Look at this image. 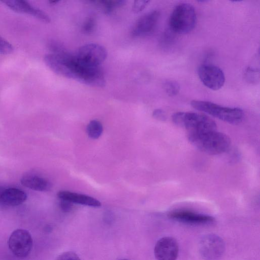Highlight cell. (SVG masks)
I'll return each instance as SVG.
<instances>
[{
  "instance_id": "9a60e30c",
  "label": "cell",
  "mask_w": 260,
  "mask_h": 260,
  "mask_svg": "<svg viewBox=\"0 0 260 260\" xmlns=\"http://www.w3.org/2000/svg\"><path fill=\"white\" fill-rule=\"evenodd\" d=\"M26 199L25 192L18 188H5L1 197L0 205L15 207L22 204Z\"/></svg>"
},
{
  "instance_id": "e0dca14e",
  "label": "cell",
  "mask_w": 260,
  "mask_h": 260,
  "mask_svg": "<svg viewBox=\"0 0 260 260\" xmlns=\"http://www.w3.org/2000/svg\"><path fill=\"white\" fill-rule=\"evenodd\" d=\"M86 130L90 138L96 139L101 136L103 127L101 122L97 120H92L88 123Z\"/></svg>"
},
{
  "instance_id": "2e32d148",
  "label": "cell",
  "mask_w": 260,
  "mask_h": 260,
  "mask_svg": "<svg viewBox=\"0 0 260 260\" xmlns=\"http://www.w3.org/2000/svg\"><path fill=\"white\" fill-rule=\"evenodd\" d=\"M20 182L25 187L36 191H48L52 187V184L48 180L33 174L24 175Z\"/></svg>"
},
{
  "instance_id": "8fae6325",
  "label": "cell",
  "mask_w": 260,
  "mask_h": 260,
  "mask_svg": "<svg viewBox=\"0 0 260 260\" xmlns=\"http://www.w3.org/2000/svg\"><path fill=\"white\" fill-rule=\"evenodd\" d=\"M178 253V242L171 237H164L159 239L154 249V256L157 260H176Z\"/></svg>"
},
{
  "instance_id": "5b68a950",
  "label": "cell",
  "mask_w": 260,
  "mask_h": 260,
  "mask_svg": "<svg viewBox=\"0 0 260 260\" xmlns=\"http://www.w3.org/2000/svg\"><path fill=\"white\" fill-rule=\"evenodd\" d=\"M190 105L195 109L231 124L240 123L244 117L243 110L239 108L224 107L212 102L201 100H192Z\"/></svg>"
},
{
  "instance_id": "cb8c5ba5",
  "label": "cell",
  "mask_w": 260,
  "mask_h": 260,
  "mask_svg": "<svg viewBox=\"0 0 260 260\" xmlns=\"http://www.w3.org/2000/svg\"><path fill=\"white\" fill-rule=\"evenodd\" d=\"M149 1H135L133 6V11L135 13H139L143 11L149 3Z\"/></svg>"
},
{
  "instance_id": "4316f807",
  "label": "cell",
  "mask_w": 260,
  "mask_h": 260,
  "mask_svg": "<svg viewBox=\"0 0 260 260\" xmlns=\"http://www.w3.org/2000/svg\"><path fill=\"white\" fill-rule=\"evenodd\" d=\"M5 189V188L4 187H3L2 186H0V199H1V197L2 194V193L4 191Z\"/></svg>"
},
{
  "instance_id": "603a6c76",
  "label": "cell",
  "mask_w": 260,
  "mask_h": 260,
  "mask_svg": "<svg viewBox=\"0 0 260 260\" xmlns=\"http://www.w3.org/2000/svg\"><path fill=\"white\" fill-rule=\"evenodd\" d=\"M56 260H81L78 255L72 251L64 252L60 254Z\"/></svg>"
},
{
  "instance_id": "ba28073f",
  "label": "cell",
  "mask_w": 260,
  "mask_h": 260,
  "mask_svg": "<svg viewBox=\"0 0 260 260\" xmlns=\"http://www.w3.org/2000/svg\"><path fill=\"white\" fill-rule=\"evenodd\" d=\"M199 250L205 260H217L223 254L225 244L222 238L214 234L205 236L201 240Z\"/></svg>"
},
{
  "instance_id": "d4e9b609",
  "label": "cell",
  "mask_w": 260,
  "mask_h": 260,
  "mask_svg": "<svg viewBox=\"0 0 260 260\" xmlns=\"http://www.w3.org/2000/svg\"><path fill=\"white\" fill-rule=\"evenodd\" d=\"M61 209L64 212H69L73 208V203L65 200H61L60 202Z\"/></svg>"
},
{
  "instance_id": "7402d4cb",
  "label": "cell",
  "mask_w": 260,
  "mask_h": 260,
  "mask_svg": "<svg viewBox=\"0 0 260 260\" xmlns=\"http://www.w3.org/2000/svg\"><path fill=\"white\" fill-rule=\"evenodd\" d=\"M13 49L12 44L0 36V53L8 54L12 53Z\"/></svg>"
},
{
  "instance_id": "ac0fdd59",
  "label": "cell",
  "mask_w": 260,
  "mask_h": 260,
  "mask_svg": "<svg viewBox=\"0 0 260 260\" xmlns=\"http://www.w3.org/2000/svg\"><path fill=\"white\" fill-rule=\"evenodd\" d=\"M125 2V1L122 0L102 1L100 2L102 4L104 11L107 14L112 13L117 8L123 6Z\"/></svg>"
},
{
  "instance_id": "f1b7e54d",
  "label": "cell",
  "mask_w": 260,
  "mask_h": 260,
  "mask_svg": "<svg viewBox=\"0 0 260 260\" xmlns=\"http://www.w3.org/2000/svg\"><path fill=\"white\" fill-rule=\"evenodd\" d=\"M119 260H129V259H119Z\"/></svg>"
},
{
  "instance_id": "5bb4252c",
  "label": "cell",
  "mask_w": 260,
  "mask_h": 260,
  "mask_svg": "<svg viewBox=\"0 0 260 260\" xmlns=\"http://www.w3.org/2000/svg\"><path fill=\"white\" fill-rule=\"evenodd\" d=\"M57 195L60 200L68 201L72 203L93 207H99L101 206V203L99 200L85 194L61 190L57 192Z\"/></svg>"
},
{
  "instance_id": "ffe728a7",
  "label": "cell",
  "mask_w": 260,
  "mask_h": 260,
  "mask_svg": "<svg viewBox=\"0 0 260 260\" xmlns=\"http://www.w3.org/2000/svg\"><path fill=\"white\" fill-rule=\"evenodd\" d=\"M259 70L255 68L248 67L245 73L246 80L251 84H256L259 82Z\"/></svg>"
},
{
  "instance_id": "7a4b0ae2",
  "label": "cell",
  "mask_w": 260,
  "mask_h": 260,
  "mask_svg": "<svg viewBox=\"0 0 260 260\" xmlns=\"http://www.w3.org/2000/svg\"><path fill=\"white\" fill-rule=\"evenodd\" d=\"M187 138L196 147L209 154L216 155L224 153L231 145L230 138L216 129L188 133Z\"/></svg>"
},
{
  "instance_id": "3957f363",
  "label": "cell",
  "mask_w": 260,
  "mask_h": 260,
  "mask_svg": "<svg viewBox=\"0 0 260 260\" xmlns=\"http://www.w3.org/2000/svg\"><path fill=\"white\" fill-rule=\"evenodd\" d=\"M197 21L194 7L189 4L183 3L174 8L169 18V25L172 32L186 34L194 29Z\"/></svg>"
},
{
  "instance_id": "d6986e66",
  "label": "cell",
  "mask_w": 260,
  "mask_h": 260,
  "mask_svg": "<svg viewBox=\"0 0 260 260\" xmlns=\"http://www.w3.org/2000/svg\"><path fill=\"white\" fill-rule=\"evenodd\" d=\"M166 93L170 96L176 95L180 91V85L178 82L173 80H167L163 84Z\"/></svg>"
},
{
  "instance_id": "277c9868",
  "label": "cell",
  "mask_w": 260,
  "mask_h": 260,
  "mask_svg": "<svg viewBox=\"0 0 260 260\" xmlns=\"http://www.w3.org/2000/svg\"><path fill=\"white\" fill-rule=\"evenodd\" d=\"M173 122L188 133H198L216 129V124L206 115L192 112H177L172 117Z\"/></svg>"
},
{
  "instance_id": "44dd1931",
  "label": "cell",
  "mask_w": 260,
  "mask_h": 260,
  "mask_svg": "<svg viewBox=\"0 0 260 260\" xmlns=\"http://www.w3.org/2000/svg\"><path fill=\"white\" fill-rule=\"evenodd\" d=\"M96 25V20L93 16L88 17L82 26V30L84 33L91 34L93 31Z\"/></svg>"
},
{
  "instance_id": "7c38bea8",
  "label": "cell",
  "mask_w": 260,
  "mask_h": 260,
  "mask_svg": "<svg viewBox=\"0 0 260 260\" xmlns=\"http://www.w3.org/2000/svg\"><path fill=\"white\" fill-rule=\"evenodd\" d=\"M168 216L173 220L189 224H206L214 221L211 216L187 210L174 211L169 213Z\"/></svg>"
},
{
  "instance_id": "4fadbf2b",
  "label": "cell",
  "mask_w": 260,
  "mask_h": 260,
  "mask_svg": "<svg viewBox=\"0 0 260 260\" xmlns=\"http://www.w3.org/2000/svg\"><path fill=\"white\" fill-rule=\"evenodd\" d=\"M10 9L17 13L29 14L45 22L49 23V16L43 10L34 7L25 1L11 0L2 1Z\"/></svg>"
},
{
  "instance_id": "484cf974",
  "label": "cell",
  "mask_w": 260,
  "mask_h": 260,
  "mask_svg": "<svg viewBox=\"0 0 260 260\" xmlns=\"http://www.w3.org/2000/svg\"><path fill=\"white\" fill-rule=\"evenodd\" d=\"M152 116L155 119L161 120H164L166 117L164 111L160 109L154 110L152 113Z\"/></svg>"
},
{
  "instance_id": "30bf717a",
  "label": "cell",
  "mask_w": 260,
  "mask_h": 260,
  "mask_svg": "<svg viewBox=\"0 0 260 260\" xmlns=\"http://www.w3.org/2000/svg\"><path fill=\"white\" fill-rule=\"evenodd\" d=\"M159 16L160 12L157 10L151 11L142 16L132 28V36L141 37L151 34L157 26Z\"/></svg>"
},
{
  "instance_id": "83f0119b",
  "label": "cell",
  "mask_w": 260,
  "mask_h": 260,
  "mask_svg": "<svg viewBox=\"0 0 260 260\" xmlns=\"http://www.w3.org/2000/svg\"><path fill=\"white\" fill-rule=\"evenodd\" d=\"M59 2V1H50V3L51 4H54L57 3V2Z\"/></svg>"
},
{
  "instance_id": "6da1fadb",
  "label": "cell",
  "mask_w": 260,
  "mask_h": 260,
  "mask_svg": "<svg viewBox=\"0 0 260 260\" xmlns=\"http://www.w3.org/2000/svg\"><path fill=\"white\" fill-rule=\"evenodd\" d=\"M53 54L59 55L63 61L68 70L70 79L91 86L103 87L105 86L106 80L100 66L87 63L76 55L67 52L63 47Z\"/></svg>"
},
{
  "instance_id": "52a82bcc",
  "label": "cell",
  "mask_w": 260,
  "mask_h": 260,
  "mask_svg": "<svg viewBox=\"0 0 260 260\" xmlns=\"http://www.w3.org/2000/svg\"><path fill=\"white\" fill-rule=\"evenodd\" d=\"M197 71L200 80L207 88L217 90L224 85L225 76L219 67L210 63H204L199 67Z\"/></svg>"
},
{
  "instance_id": "8992f818",
  "label": "cell",
  "mask_w": 260,
  "mask_h": 260,
  "mask_svg": "<svg viewBox=\"0 0 260 260\" xmlns=\"http://www.w3.org/2000/svg\"><path fill=\"white\" fill-rule=\"evenodd\" d=\"M32 244L30 234L24 229H17L13 231L8 240L9 249L16 256L19 258H24L29 255Z\"/></svg>"
},
{
  "instance_id": "9c48e42d",
  "label": "cell",
  "mask_w": 260,
  "mask_h": 260,
  "mask_svg": "<svg viewBox=\"0 0 260 260\" xmlns=\"http://www.w3.org/2000/svg\"><path fill=\"white\" fill-rule=\"evenodd\" d=\"M76 55L88 64L100 66L107 56L106 48L98 44L89 43L82 46Z\"/></svg>"
}]
</instances>
